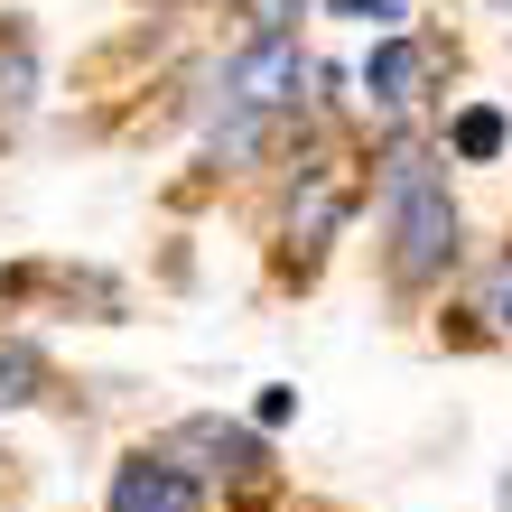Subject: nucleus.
Wrapping results in <instances>:
<instances>
[{"label": "nucleus", "mask_w": 512, "mask_h": 512, "mask_svg": "<svg viewBox=\"0 0 512 512\" xmlns=\"http://www.w3.org/2000/svg\"><path fill=\"white\" fill-rule=\"evenodd\" d=\"M382 205H391V280L401 289L447 280V261H457V196H447V177L419 149H401L382 177Z\"/></svg>", "instance_id": "1"}, {"label": "nucleus", "mask_w": 512, "mask_h": 512, "mask_svg": "<svg viewBox=\"0 0 512 512\" xmlns=\"http://www.w3.org/2000/svg\"><path fill=\"white\" fill-rule=\"evenodd\" d=\"M298 84H308V56H298V38H289V28H261V38L224 66V103H243V112H289Z\"/></svg>", "instance_id": "2"}, {"label": "nucleus", "mask_w": 512, "mask_h": 512, "mask_svg": "<svg viewBox=\"0 0 512 512\" xmlns=\"http://www.w3.org/2000/svg\"><path fill=\"white\" fill-rule=\"evenodd\" d=\"M112 512H205V494L177 457H131L112 475Z\"/></svg>", "instance_id": "3"}, {"label": "nucleus", "mask_w": 512, "mask_h": 512, "mask_svg": "<svg viewBox=\"0 0 512 512\" xmlns=\"http://www.w3.org/2000/svg\"><path fill=\"white\" fill-rule=\"evenodd\" d=\"M345 205H354V177L336 168V159H308L298 168V196H289V243H326V233L345 224Z\"/></svg>", "instance_id": "4"}, {"label": "nucleus", "mask_w": 512, "mask_h": 512, "mask_svg": "<svg viewBox=\"0 0 512 512\" xmlns=\"http://www.w3.org/2000/svg\"><path fill=\"white\" fill-rule=\"evenodd\" d=\"M364 84H373V103H382V112H410V103H419V84H429V47H419V38H382V47H373V66H364Z\"/></svg>", "instance_id": "5"}, {"label": "nucleus", "mask_w": 512, "mask_h": 512, "mask_svg": "<svg viewBox=\"0 0 512 512\" xmlns=\"http://www.w3.org/2000/svg\"><path fill=\"white\" fill-rule=\"evenodd\" d=\"M177 447H205V457H215L224 475H243V485H252V475L270 466V457H261V438H243V429H224V419H187V429H177Z\"/></svg>", "instance_id": "6"}, {"label": "nucleus", "mask_w": 512, "mask_h": 512, "mask_svg": "<svg viewBox=\"0 0 512 512\" xmlns=\"http://www.w3.org/2000/svg\"><path fill=\"white\" fill-rule=\"evenodd\" d=\"M447 149H457L466 168H485V159H503V112H457V122H447Z\"/></svg>", "instance_id": "7"}, {"label": "nucleus", "mask_w": 512, "mask_h": 512, "mask_svg": "<svg viewBox=\"0 0 512 512\" xmlns=\"http://www.w3.org/2000/svg\"><path fill=\"white\" fill-rule=\"evenodd\" d=\"M38 391H47V364L28 345H0V410H28Z\"/></svg>", "instance_id": "8"}, {"label": "nucleus", "mask_w": 512, "mask_h": 512, "mask_svg": "<svg viewBox=\"0 0 512 512\" xmlns=\"http://www.w3.org/2000/svg\"><path fill=\"white\" fill-rule=\"evenodd\" d=\"M0 112H28V28H10V38H0Z\"/></svg>", "instance_id": "9"}, {"label": "nucleus", "mask_w": 512, "mask_h": 512, "mask_svg": "<svg viewBox=\"0 0 512 512\" xmlns=\"http://www.w3.org/2000/svg\"><path fill=\"white\" fill-rule=\"evenodd\" d=\"M289 410H298V391H289V382H270V391H261V410H252V419H261V429H280V419H289Z\"/></svg>", "instance_id": "10"}, {"label": "nucleus", "mask_w": 512, "mask_h": 512, "mask_svg": "<svg viewBox=\"0 0 512 512\" xmlns=\"http://www.w3.org/2000/svg\"><path fill=\"white\" fill-rule=\"evenodd\" d=\"M326 10H345V19H401L410 0H326Z\"/></svg>", "instance_id": "11"}, {"label": "nucleus", "mask_w": 512, "mask_h": 512, "mask_svg": "<svg viewBox=\"0 0 512 512\" xmlns=\"http://www.w3.org/2000/svg\"><path fill=\"white\" fill-rule=\"evenodd\" d=\"M252 10H261V28H289L298 10H308V0H252Z\"/></svg>", "instance_id": "12"}, {"label": "nucleus", "mask_w": 512, "mask_h": 512, "mask_svg": "<svg viewBox=\"0 0 512 512\" xmlns=\"http://www.w3.org/2000/svg\"><path fill=\"white\" fill-rule=\"evenodd\" d=\"M494 317H503V336H512V280H503V298H494Z\"/></svg>", "instance_id": "13"}, {"label": "nucleus", "mask_w": 512, "mask_h": 512, "mask_svg": "<svg viewBox=\"0 0 512 512\" xmlns=\"http://www.w3.org/2000/svg\"><path fill=\"white\" fill-rule=\"evenodd\" d=\"M503 512H512V475H503Z\"/></svg>", "instance_id": "14"}, {"label": "nucleus", "mask_w": 512, "mask_h": 512, "mask_svg": "<svg viewBox=\"0 0 512 512\" xmlns=\"http://www.w3.org/2000/svg\"><path fill=\"white\" fill-rule=\"evenodd\" d=\"M503 10H512V0H503Z\"/></svg>", "instance_id": "15"}]
</instances>
